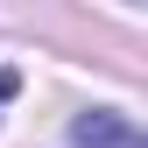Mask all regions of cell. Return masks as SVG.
Here are the masks:
<instances>
[{
  "label": "cell",
  "instance_id": "obj_1",
  "mask_svg": "<svg viewBox=\"0 0 148 148\" xmlns=\"http://www.w3.org/2000/svg\"><path fill=\"white\" fill-rule=\"evenodd\" d=\"M71 148H148V134L134 120H120V113L99 106V113H78V120H71Z\"/></svg>",
  "mask_w": 148,
  "mask_h": 148
},
{
  "label": "cell",
  "instance_id": "obj_2",
  "mask_svg": "<svg viewBox=\"0 0 148 148\" xmlns=\"http://www.w3.org/2000/svg\"><path fill=\"white\" fill-rule=\"evenodd\" d=\"M14 92H21V78H14V71H7V64H0V106H7V99H14Z\"/></svg>",
  "mask_w": 148,
  "mask_h": 148
}]
</instances>
